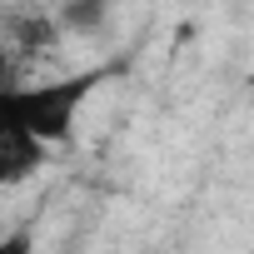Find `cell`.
Here are the masks:
<instances>
[{"label":"cell","mask_w":254,"mask_h":254,"mask_svg":"<svg viewBox=\"0 0 254 254\" xmlns=\"http://www.w3.org/2000/svg\"><path fill=\"white\" fill-rule=\"evenodd\" d=\"M115 75V65H85V70H70V75H55L45 85H25V90H10V110L25 130L45 145H60L75 135V120L80 110L90 105V95Z\"/></svg>","instance_id":"6da1fadb"},{"label":"cell","mask_w":254,"mask_h":254,"mask_svg":"<svg viewBox=\"0 0 254 254\" xmlns=\"http://www.w3.org/2000/svg\"><path fill=\"white\" fill-rule=\"evenodd\" d=\"M45 155H50V145L35 140L25 125L15 120V110H10V85H5V90H0V190L30 180V175L45 165Z\"/></svg>","instance_id":"7a4b0ae2"},{"label":"cell","mask_w":254,"mask_h":254,"mask_svg":"<svg viewBox=\"0 0 254 254\" xmlns=\"http://www.w3.org/2000/svg\"><path fill=\"white\" fill-rule=\"evenodd\" d=\"M105 5H110V0H65V10H60V25H70V30L90 35V30L105 20Z\"/></svg>","instance_id":"3957f363"},{"label":"cell","mask_w":254,"mask_h":254,"mask_svg":"<svg viewBox=\"0 0 254 254\" xmlns=\"http://www.w3.org/2000/svg\"><path fill=\"white\" fill-rule=\"evenodd\" d=\"M20 40H25L30 50H45V45H55V25H50V20H25V25H20Z\"/></svg>","instance_id":"277c9868"},{"label":"cell","mask_w":254,"mask_h":254,"mask_svg":"<svg viewBox=\"0 0 254 254\" xmlns=\"http://www.w3.org/2000/svg\"><path fill=\"white\" fill-rule=\"evenodd\" d=\"M0 254H35V234L30 229H5L0 234Z\"/></svg>","instance_id":"5b68a950"},{"label":"cell","mask_w":254,"mask_h":254,"mask_svg":"<svg viewBox=\"0 0 254 254\" xmlns=\"http://www.w3.org/2000/svg\"><path fill=\"white\" fill-rule=\"evenodd\" d=\"M10 85V30H5V15H0V90Z\"/></svg>","instance_id":"8992f818"}]
</instances>
